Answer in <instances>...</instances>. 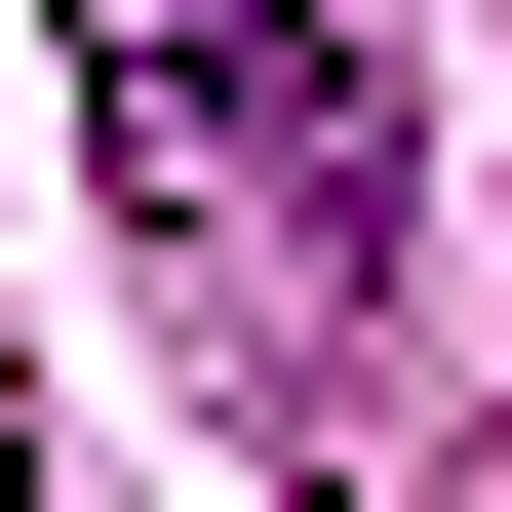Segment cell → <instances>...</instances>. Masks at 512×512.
Returning a JSON list of instances; mask_svg holds the SVG:
<instances>
[{
  "label": "cell",
  "instance_id": "obj_1",
  "mask_svg": "<svg viewBox=\"0 0 512 512\" xmlns=\"http://www.w3.org/2000/svg\"><path fill=\"white\" fill-rule=\"evenodd\" d=\"M79 79H119V158L197 197V237L355 276V79H316V0H79Z\"/></svg>",
  "mask_w": 512,
  "mask_h": 512
}]
</instances>
